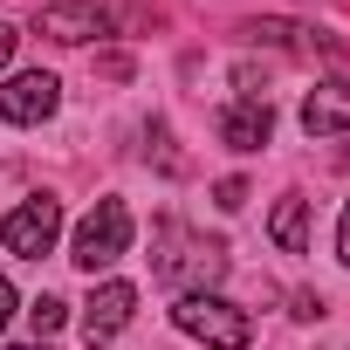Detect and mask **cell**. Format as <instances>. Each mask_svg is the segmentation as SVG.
Instances as JSON below:
<instances>
[{
    "label": "cell",
    "mask_w": 350,
    "mask_h": 350,
    "mask_svg": "<svg viewBox=\"0 0 350 350\" xmlns=\"http://www.w3.org/2000/svg\"><path fill=\"white\" fill-rule=\"evenodd\" d=\"M8 316H14V282L0 275V329H8Z\"/></svg>",
    "instance_id": "cell-14"
},
{
    "label": "cell",
    "mask_w": 350,
    "mask_h": 350,
    "mask_svg": "<svg viewBox=\"0 0 350 350\" xmlns=\"http://www.w3.org/2000/svg\"><path fill=\"white\" fill-rule=\"evenodd\" d=\"M213 200H220L227 213H234V206H247V179H220V193H213Z\"/></svg>",
    "instance_id": "cell-12"
},
{
    "label": "cell",
    "mask_w": 350,
    "mask_h": 350,
    "mask_svg": "<svg viewBox=\"0 0 350 350\" xmlns=\"http://www.w3.org/2000/svg\"><path fill=\"white\" fill-rule=\"evenodd\" d=\"M172 323H179L193 343H206V350H247L254 343V316L220 302V295H179L172 302Z\"/></svg>",
    "instance_id": "cell-3"
},
{
    "label": "cell",
    "mask_w": 350,
    "mask_h": 350,
    "mask_svg": "<svg viewBox=\"0 0 350 350\" xmlns=\"http://www.w3.org/2000/svg\"><path fill=\"white\" fill-rule=\"evenodd\" d=\"M213 131H220L227 151H261L275 137V110H268V96H241V103H227L213 117Z\"/></svg>",
    "instance_id": "cell-7"
},
{
    "label": "cell",
    "mask_w": 350,
    "mask_h": 350,
    "mask_svg": "<svg viewBox=\"0 0 350 350\" xmlns=\"http://www.w3.org/2000/svg\"><path fill=\"white\" fill-rule=\"evenodd\" d=\"M28 323H35V336H55V329L69 323V302H62V295H35V302H28Z\"/></svg>",
    "instance_id": "cell-11"
},
{
    "label": "cell",
    "mask_w": 350,
    "mask_h": 350,
    "mask_svg": "<svg viewBox=\"0 0 350 350\" xmlns=\"http://www.w3.org/2000/svg\"><path fill=\"white\" fill-rule=\"evenodd\" d=\"M124 247H131V206H124V200H96V206L83 213V227H76L69 261H76L83 275H96V268L124 261Z\"/></svg>",
    "instance_id": "cell-4"
},
{
    "label": "cell",
    "mask_w": 350,
    "mask_h": 350,
    "mask_svg": "<svg viewBox=\"0 0 350 350\" xmlns=\"http://www.w3.org/2000/svg\"><path fill=\"white\" fill-rule=\"evenodd\" d=\"M131 309H137V288H131V282H103V288L83 302V343L103 350V343L131 323Z\"/></svg>",
    "instance_id": "cell-8"
},
{
    "label": "cell",
    "mask_w": 350,
    "mask_h": 350,
    "mask_svg": "<svg viewBox=\"0 0 350 350\" xmlns=\"http://www.w3.org/2000/svg\"><path fill=\"white\" fill-rule=\"evenodd\" d=\"M55 103H62V83L49 69H21L8 90H0V117L8 124H42V117H55Z\"/></svg>",
    "instance_id": "cell-6"
},
{
    "label": "cell",
    "mask_w": 350,
    "mask_h": 350,
    "mask_svg": "<svg viewBox=\"0 0 350 350\" xmlns=\"http://www.w3.org/2000/svg\"><path fill=\"white\" fill-rule=\"evenodd\" d=\"M8 55H14V28L0 21V69H8Z\"/></svg>",
    "instance_id": "cell-15"
},
{
    "label": "cell",
    "mask_w": 350,
    "mask_h": 350,
    "mask_svg": "<svg viewBox=\"0 0 350 350\" xmlns=\"http://www.w3.org/2000/svg\"><path fill=\"white\" fill-rule=\"evenodd\" d=\"M55 234H62V206H55L49 193L21 200L8 220H0V241H8V254H21V261H42V254L55 247Z\"/></svg>",
    "instance_id": "cell-5"
},
{
    "label": "cell",
    "mask_w": 350,
    "mask_h": 350,
    "mask_svg": "<svg viewBox=\"0 0 350 350\" xmlns=\"http://www.w3.org/2000/svg\"><path fill=\"white\" fill-rule=\"evenodd\" d=\"M275 247L282 254H302L309 247V200H282L275 206Z\"/></svg>",
    "instance_id": "cell-10"
},
{
    "label": "cell",
    "mask_w": 350,
    "mask_h": 350,
    "mask_svg": "<svg viewBox=\"0 0 350 350\" xmlns=\"http://www.w3.org/2000/svg\"><path fill=\"white\" fill-rule=\"evenodd\" d=\"M336 261L350 268V200H343V220H336Z\"/></svg>",
    "instance_id": "cell-13"
},
{
    "label": "cell",
    "mask_w": 350,
    "mask_h": 350,
    "mask_svg": "<svg viewBox=\"0 0 350 350\" xmlns=\"http://www.w3.org/2000/svg\"><path fill=\"white\" fill-rule=\"evenodd\" d=\"M137 21L131 0H55V8H35V35L76 49V42H103V35H124Z\"/></svg>",
    "instance_id": "cell-2"
},
{
    "label": "cell",
    "mask_w": 350,
    "mask_h": 350,
    "mask_svg": "<svg viewBox=\"0 0 350 350\" xmlns=\"http://www.w3.org/2000/svg\"><path fill=\"white\" fill-rule=\"evenodd\" d=\"M302 131L309 137H350V83H316L302 96Z\"/></svg>",
    "instance_id": "cell-9"
},
{
    "label": "cell",
    "mask_w": 350,
    "mask_h": 350,
    "mask_svg": "<svg viewBox=\"0 0 350 350\" xmlns=\"http://www.w3.org/2000/svg\"><path fill=\"white\" fill-rule=\"evenodd\" d=\"M151 275L165 288H186V295H206L220 275H227V241H206L179 220H158V241H151Z\"/></svg>",
    "instance_id": "cell-1"
},
{
    "label": "cell",
    "mask_w": 350,
    "mask_h": 350,
    "mask_svg": "<svg viewBox=\"0 0 350 350\" xmlns=\"http://www.w3.org/2000/svg\"><path fill=\"white\" fill-rule=\"evenodd\" d=\"M14 350H35V343H14Z\"/></svg>",
    "instance_id": "cell-16"
}]
</instances>
